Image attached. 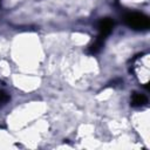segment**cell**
Here are the masks:
<instances>
[{
  "label": "cell",
  "mask_w": 150,
  "mask_h": 150,
  "mask_svg": "<svg viewBox=\"0 0 150 150\" xmlns=\"http://www.w3.org/2000/svg\"><path fill=\"white\" fill-rule=\"evenodd\" d=\"M124 21L130 28L136 30H145L149 28V25H150L149 18L143 13H137V12L128 13L124 16Z\"/></svg>",
  "instance_id": "6da1fadb"
},
{
  "label": "cell",
  "mask_w": 150,
  "mask_h": 150,
  "mask_svg": "<svg viewBox=\"0 0 150 150\" xmlns=\"http://www.w3.org/2000/svg\"><path fill=\"white\" fill-rule=\"evenodd\" d=\"M114 22L109 18H104L98 22V36L107 39V36L112 32Z\"/></svg>",
  "instance_id": "7a4b0ae2"
},
{
  "label": "cell",
  "mask_w": 150,
  "mask_h": 150,
  "mask_svg": "<svg viewBox=\"0 0 150 150\" xmlns=\"http://www.w3.org/2000/svg\"><path fill=\"white\" fill-rule=\"evenodd\" d=\"M148 103V97L144 94H139V93H134L130 100V104L135 108H139L143 107Z\"/></svg>",
  "instance_id": "3957f363"
},
{
  "label": "cell",
  "mask_w": 150,
  "mask_h": 150,
  "mask_svg": "<svg viewBox=\"0 0 150 150\" xmlns=\"http://www.w3.org/2000/svg\"><path fill=\"white\" fill-rule=\"evenodd\" d=\"M105 39L101 38V36H97V39L95 40V42H93V45L89 47V53L90 54H96L101 50V48L103 47V43H104Z\"/></svg>",
  "instance_id": "277c9868"
},
{
  "label": "cell",
  "mask_w": 150,
  "mask_h": 150,
  "mask_svg": "<svg viewBox=\"0 0 150 150\" xmlns=\"http://www.w3.org/2000/svg\"><path fill=\"white\" fill-rule=\"evenodd\" d=\"M9 101V95L4 91V90H0V108H2L4 105H6V103Z\"/></svg>",
  "instance_id": "5b68a950"
}]
</instances>
